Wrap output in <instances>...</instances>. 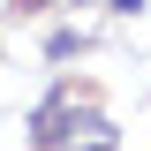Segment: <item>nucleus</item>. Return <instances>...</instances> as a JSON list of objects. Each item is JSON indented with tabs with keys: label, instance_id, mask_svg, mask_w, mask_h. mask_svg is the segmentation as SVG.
<instances>
[{
	"label": "nucleus",
	"instance_id": "2",
	"mask_svg": "<svg viewBox=\"0 0 151 151\" xmlns=\"http://www.w3.org/2000/svg\"><path fill=\"white\" fill-rule=\"evenodd\" d=\"M113 8H121V15H136V8H144V0H113Z\"/></svg>",
	"mask_w": 151,
	"mask_h": 151
},
{
	"label": "nucleus",
	"instance_id": "1",
	"mask_svg": "<svg viewBox=\"0 0 151 151\" xmlns=\"http://www.w3.org/2000/svg\"><path fill=\"white\" fill-rule=\"evenodd\" d=\"M38 144H45V151H113V121H106V113H68V121L45 113Z\"/></svg>",
	"mask_w": 151,
	"mask_h": 151
}]
</instances>
